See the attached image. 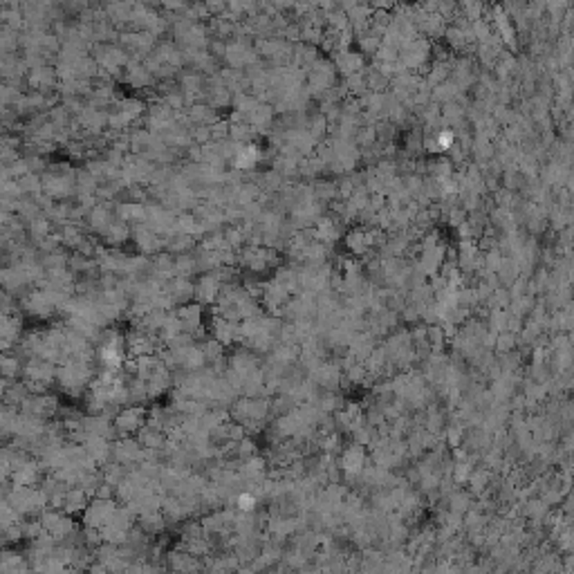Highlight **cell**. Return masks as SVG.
<instances>
[{"mask_svg":"<svg viewBox=\"0 0 574 574\" xmlns=\"http://www.w3.org/2000/svg\"><path fill=\"white\" fill-rule=\"evenodd\" d=\"M7 505H12L20 516L27 518V516H38L43 512L47 507V498L38 485L25 487V485L7 483Z\"/></svg>","mask_w":574,"mask_h":574,"instance_id":"obj_1","label":"cell"},{"mask_svg":"<svg viewBox=\"0 0 574 574\" xmlns=\"http://www.w3.org/2000/svg\"><path fill=\"white\" fill-rule=\"evenodd\" d=\"M18 307L25 316L41 318V321H43V318H52L59 312L57 305L50 301V296L43 287H29V290L18 299Z\"/></svg>","mask_w":574,"mask_h":574,"instance_id":"obj_2","label":"cell"},{"mask_svg":"<svg viewBox=\"0 0 574 574\" xmlns=\"http://www.w3.org/2000/svg\"><path fill=\"white\" fill-rule=\"evenodd\" d=\"M18 411L43 418V420H52L61 411V406H59V397L47 390V392H29L23 399V404L18 406Z\"/></svg>","mask_w":574,"mask_h":574,"instance_id":"obj_3","label":"cell"},{"mask_svg":"<svg viewBox=\"0 0 574 574\" xmlns=\"http://www.w3.org/2000/svg\"><path fill=\"white\" fill-rule=\"evenodd\" d=\"M146 424V411L144 406H124L117 415L112 418V427L115 433L119 438H126V435H135Z\"/></svg>","mask_w":574,"mask_h":574,"instance_id":"obj_4","label":"cell"},{"mask_svg":"<svg viewBox=\"0 0 574 574\" xmlns=\"http://www.w3.org/2000/svg\"><path fill=\"white\" fill-rule=\"evenodd\" d=\"M115 507H117L115 498H92V501L86 505V509H83V514H81L83 525L101 529L105 523H108V518H110Z\"/></svg>","mask_w":574,"mask_h":574,"instance_id":"obj_5","label":"cell"},{"mask_svg":"<svg viewBox=\"0 0 574 574\" xmlns=\"http://www.w3.org/2000/svg\"><path fill=\"white\" fill-rule=\"evenodd\" d=\"M57 366L59 364H54V361H50L45 357H29L23 366V377L20 379H36V381H45V384L54 386Z\"/></svg>","mask_w":574,"mask_h":574,"instance_id":"obj_6","label":"cell"},{"mask_svg":"<svg viewBox=\"0 0 574 574\" xmlns=\"http://www.w3.org/2000/svg\"><path fill=\"white\" fill-rule=\"evenodd\" d=\"M196 292H193V299L200 303V305H211L216 303L218 294H220V287H222V281L216 270L211 272H205L198 279V283H193Z\"/></svg>","mask_w":574,"mask_h":574,"instance_id":"obj_7","label":"cell"},{"mask_svg":"<svg viewBox=\"0 0 574 574\" xmlns=\"http://www.w3.org/2000/svg\"><path fill=\"white\" fill-rule=\"evenodd\" d=\"M57 68H50V66H38V68H31L27 70V77H25V83L36 92H43L47 94L50 90H54L57 86Z\"/></svg>","mask_w":574,"mask_h":574,"instance_id":"obj_8","label":"cell"},{"mask_svg":"<svg viewBox=\"0 0 574 574\" xmlns=\"http://www.w3.org/2000/svg\"><path fill=\"white\" fill-rule=\"evenodd\" d=\"M45 478V469L43 464L38 462V458H29L27 462H23L18 469L12 473V485H25V487H36L41 485V480Z\"/></svg>","mask_w":574,"mask_h":574,"instance_id":"obj_9","label":"cell"},{"mask_svg":"<svg viewBox=\"0 0 574 574\" xmlns=\"http://www.w3.org/2000/svg\"><path fill=\"white\" fill-rule=\"evenodd\" d=\"M211 337L216 339V341H220L222 346H231V344H236L240 341V330H238V323L236 321H229V318L225 316H220L216 314L214 318H211Z\"/></svg>","mask_w":574,"mask_h":574,"instance_id":"obj_10","label":"cell"},{"mask_svg":"<svg viewBox=\"0 0 574 574\" xmlns=\"http://www.w3.org/2000/svg\"><path fill=\"white\" fill-rule=\"evenodd\" d=\"M25 357L18 353V348L14 346L7 353H0V377H5L9 381L20 379L23 377V366H25Z\"/></svg>","mask_w":574,"mask_h":574,"instance_id":"obj_11","label":"cell"},{"mask_svg":"<svg viewBox=\"0 0 574 574\" xmlns=\"http://www.w3.org/2000/svg\"><path fill=\"white\" fill-rule=\"evenodd\" d=\"M31 570L25 552L16 550L14 545L0 547V572H27Z\"/></svg>","mask_w":574,"mask_h":574,"instance_id":"obj_12","label":"cell"},{"mask_svg":"<svg viewBox=\"0 0 574 574\" xmlns=\"http://www.w3.org/2000/svg\"><path fill=\"white\" fill-rule=\"evenodd\" d=\"M88 503H90V494H88L83 487H77V485H74V487L68 489L66 496H63V505H61V509H63L66 514H70V516H81Z\"/></svg>","mask_w":574,"mask_h":574,"instance_id":"obj_13","label":"cell"},{"mask_svg":"<svg viewBox=\"0 0 574 574\" xmlns=\"http://www.w3.org/2000/svg\"><path fill=\"white\" fill-rule=\"evenodd\" d=\"M168 559V570H179V572H191V570H198V568H205L200 563V557L191 554L186 550H175L171 554L166 557Z\"/></svg>","mask_w":574,"mask_h":574,"instance_id":"obj_14","label":"cell"},{"mask_svg":"<svg viewBox=\"0 0 574 574\" xmlns=\"http://www.w3.org/2000/svg\"><path fill=\"white\" fill-rule=\"evenodd\" d=\"M135 242L144 253H157L159 249H162V240L157 238V231H153V229L137 227L135 229Z\"/></svg>","mask_w":574,"mask_h":574,"instance_id":"obj_15","label":"cell"},{"mask_svg":"<svg viewBox=\"0 0 574 574\" xmlns=\"http://www.w3.org/2000/svg\"><path fill=\"white\" fill-rule=\"evenodd\" d=\"M27 233H29L31 242L36 244L38 240H43L45 236H50L52 233V220L45 214H38L34 220L27 222Z\"/></svg>","mask_w":574,"mask_h":574,"instance_id":"obj_16","label":"cell"},{"mask_svg":"<svg viewBox=\"0 0 574 574\" xmlns=\"http://www.w3.org/2000/svg\"><path fill=\"white\" fill-rule=\"evenodd\" d=\"M27 395H29V390H27V386H25V381H23V379H14V381H9V386H7V390H5V399H3V404H9V406L18 409Z\"/></svg>","mask_w":574,"mask_h":574,"instance_id":"obj_17","label":"cell"},{"mask_svg":"<svg viewBox=\"0 0 574 574\" xmlns=\"http://www.w3.org/2000/svg\"><path fill=\"white\" fill-rule=\"evenodd\" d=\"M20 97H23L20 86H14V83L9 81H0V105H3V108H14Z\"/></svg>","mask_w":574,"mask_h":574,"instance_id":"obj_18","label":"cell"},{"mask_svg":"<svg viewBox=\"0 0 574 574\" xmlns=\"http://www.w3.org/2000/svg\"><path fill=\"white\" fill-rule=\"evenodd\" d=\"M16 184H18L20 193H23V196H38L41 191H43V189H41V175H36V173L20 175L16 179Z\"/></svg>","mask_w":574,"mask_h":574,"instance_id":"obj_19","label":"cell"},{"mask_svg":"<svg viewBox=\"0 0 574 574\" xmlns=\"http://www.w3.org/2000/svg\"><path fill=\"white\" fill-rule=\"evenodd\" d=\"M103 233H105V240H108L110 244H122V242L128 240L131 229H128V225H122V222H110L108 229H105Z\"/></svg>","mask_w":574,"mask_h":574,"instance_id":"obj_20","label":"cell"},{"mask_svg":"<svg viewBox=\"0 0 574 574\" xmlns=\"http://www.w3.org/2000/svg\"><path fill=\"white\" fill-rule=\"evenodd\" d=\"M119 218L126 222H142L146 220V209L142 205H137V202H128V205L119 207Z\"/></svg>","mask_w":574,"mask_h":574,"instance_id":"obj_21","label":"cell"},{"mask_svg":"<svg viewBox=\"0 0 574 574\" xmlns=\"http://www.w3.org/2000/svg\"><path fill=\"white\" fill-rule=\"evenodd\" d=\"M18 520H23V516H20L16 509L12 507V505H3L0 507V527H9V525H14V523H18Z\"/></svg>","mask_w":574,"mask_h":574,"instance_id":"obj_22","label":"cell"},{"mask_svg":"<svg viewBox=\"0 0 574 574\" xmlns=\"http://www.w3.org/2000/svg\"><path fill=\"white\" fill-rule=\"evenodd\" d=\"M5 536H7V543L9 545H18L25 540V531H23V520H18V523L5 527Z\"/></svg>","mask_w":574,"mask_h":574,"instance_id":"obj_23","label":"cell"},{"mask_svg":"<svg viewBox=\"0 0 574 574\" xmlns=\"http://www.w3.org/2000/svg\"><path fill=\"white\" fill-rule=\"evenodd\" d=\"M12 480V462H9L5 449L0 446V485Z\"/></svg>","mask_w":574,"mask_h":574,"instance_id":"obj_24","label":"cell"},{"mask_svg":"<svg viewBox=\"0 0 574 574\" xmlns=\"http://www.w3.org/2000/svg\"><path fill=\"white\" fill-rule=\"evenodd\" d=\"M23 381H25L29 392H47L52 388L50 384H45V381H36V379H23Z\"/></svg>","mask_w":574,"mask_h":574,"instance_id":"obj_25","label":"cell"},{"mask_svg":"<svg viewBox=\"0 0 574 574\" xmlns=\"http://www.w3.org/2000/svg\"><path fill=\"white\" fill-rule=\"evenodd\" d=\"M16 344L12 341V339H7V337H3L0 334V353H7V350H12Z\"/></svg>","mask_w":574,"mask_h":574,"instance_id":"obj_26","label":"cell"},{"mask_svg":"<svg viewBox=\"0 0 574 574\" xmlns=\"http://www.w3.org/2000/svg\"><path fill=\"white\" fill-rule=\"evenodd\" d=\"M7 386H9V379L0 377V404H3V399H5V390H7Z\"/></svg>","mask_w":574,"mask_h":574,"instance_id":"obj_27","label":"cell"},{"mask_svg":"<svg viewBox=\"0 0 574 574\" xmlns=\"http://www.w3.org/2000/svg\"><path fill=\"white\" fill-rule=\"evenodd\" d=\"M9 218H12V214H9V211H5V209H0V227H5L7 222H9Z\"/></svg>","mask_w":574,"mask_h":574,"instance_id":"obj_28","label":"cell"},{"mask_svg":"<svg viewBox=\"0 0 574 574\" xmlns=\"http://www.w3.org/2000/svg\"><path fill=\"white\" fill-rule=\"evenodd\" d=\"M5 545H9L7 543V536H5V529L0 527V547H5Z\"/></svg>","mask_w":574,"mask_h":574,"instance_id":"obj_29","label":"cell"},{"mask_svg":"<svg viewBox=\"0 0 574 574\" xmlns=\"http://www.w3.org/2000/svg\"><path fill=\"white\" fill-rule=\"evenodd\" d=\"M0 110H3V105H0Z\"/></svg>","mask_w":574,"mask_h":574,"instance_id":"obj_30","label":"cell"}]
</instances>
